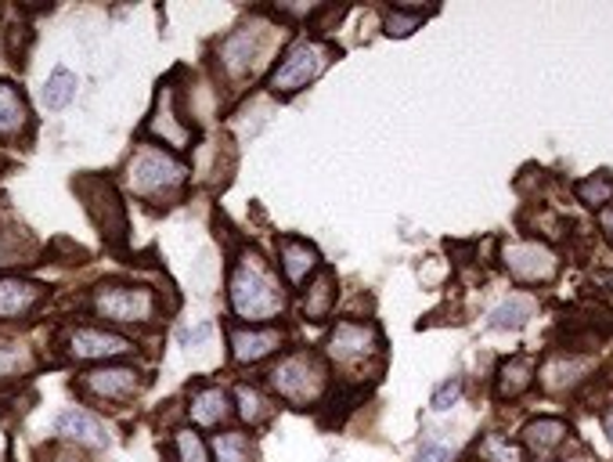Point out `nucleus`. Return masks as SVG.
<instances>
[{"mask_svg": "<svg viewBox=\"0 0 613 462\" xmlns=\"http://www.w3.org/2000/svg\"><path fill=\"white\" fill-rule=\"evenodd\" d=\"M228 303L235 319L242 322H271L282 319V311H286V289H282L278 275L271 272L267 261L257 250H246L232 264Z\"/></svg>", "mask_w": 613, "mask_h": 462, "instance_id": "nucleus-1", "label": "nucleus"}, {"mask_svg": "<svg viewBox=\"0 0 613 462\" xmlns=\"http://www.w3.org/2000/svg\"><path fill=\"white\" fill-rule=\"evenodd\" d=\"M188 182V166L159 145H141L127 163V188L145 202H174Z\"/></svg>", "mask_w": 613, "mask_h": 462, "instance_id": "nucleus-2", "label": "nucleus"}, {"mask_svg": "<svg viewBox=\"0 0 613 462\" xmlns=\"http://www.w3.org/2000/svg\"><path fill=\"white\" fill-rule=\"evenodd\" d=\"M336 59V48L325 40H314V37H300L292 48L282 54V62L271 70L267 76V87L275 98H292L300 95L303 87H311L317 76H322L328 65Z\"/></svg>", "mask_w": 613, "mask_h": 462, "instance_id": "nucleus-3", "label": "nucleus"}, {"mask_svg": "<svg viewBox=\"0 0 613 462\" xmlns=\"http://www.w3.org/2000/svg\"><path fill=\"white\" fill-rule=\"evenodd\" d=\"M267 376H271V387L278 390V398L297 404V409L317 404L325 398V387H328V369H325L322 358L311 354V351L286 354L275 369L267 372Z\"/></svg>", "mask_w": 613, "mask_h": 462, "instance_id": "nucleus-4", "label": "nucleus"}, {"mask_svg": "<svg viewBox=\"0 0 613 462\" xmlns=\"http://www.w3.org/2000/svg\"><path fill=\"white\" fill-rule=\"evenodd\" d=\"M98 319L105 322H123V325H145L155 319L159 303L149 286H127V282H105L90 297Z\"/></svg>", "mask_w": 613, "mask_h": 462, "instance_id": "nucleus-5", "label": "nucleus"}, {"mask_svg": "<svg viewBox=\"0 0 613 462\" xmlns=\"http://www.w3.org/2000/svg\"><path fill=\"white\" fill-rule=\"evenodd\" d=\"M328 362L339 369H361L372 358H383V333L372 322H339L325 340Z\"/></svg>", "mask_w": 613, "mask_h": 462, "instance_id": "nucleus-6", "label": "nucleus"}, {"mask_svg": "<svg viewBox=\"0 0 613 462\" xmlns=\"http://www.w3.org/2000/svg\"><path fill=\"white\" fill-rule=\"evenodd\" d=\"M84 394L98 401H130L145 387V376L134 365H101L79 376Z\"/></svg>", "mask_w": 613, "mask_h": 462, "instance_id": "nucleus-7", "label": "nucleus"}, {"mask_svg": "<svg viewBox=\"0 0 613 462\" xmlns=\"http://www.w3.org/2000/svg\"><path fill=\"white\" fill-rule=\"evenodd\" d=\"M502 261L509 267V275L520 282H549L555 275V267H560L549 246H538V242H509Z\"/></svg>", "mask_w": 613, "mask_h": 462, "instance_id": "nucleus-8", "label": "nucleus"}, {"mask_svg": "<svg viewBox=\"0 0 613 462\" xmlns=\"http://www.w3.org/2000/svg\"><path fill=\"white\" fill-rule=\"evenodd\" d=\"M130 351L134 344L127 336L109 329H76L70 336V358H76V362H112V358H123Z\"/></svg>", "mask_w": 613, "mask_h": 462, "instance_id": "nucleus-9", "label": "nucleus"}, {"mask_svg": "<svg viewBox=\"0 0 613 462\" xmlns=\"http://www.w3.org/2000/svg\"><path fill=\"white\" fill-rule=\"evenodd\" d=\"M149 134H155L159 141L170 145V149H191V138H196V130L188 127L185 120L177 116L174 109V87L163 84V91L155 98V109H152V120H149Z\"/></svg>", "mask_w": 613, "mask_h": 462, "instance_id": "nucleus-10", "label": "nucleus"}, {"mask_svg": "<svg viewBox=\"0 0 613 462\" xmlns=\"http://www.w3.org/2000/svg\"><path fill=\"white\" fill-rule=\"evenodd\" d=\"M228 344H232V358L238 365H257L271 358L275 351H282V344H286V336L282 329H253V325H235L228 333Z\"/></svg>", "mask_w": 613, "mask_h": 462, "instance_id": "nucleus-11", "label": "nucleus"}, {"mask_svg": "<svg viewBox=\"0 0 613 462\" xmlns=\"http://www.w3.org/2000/svg\"><path fill=\"white\" fill-rule=\"evenodd\" d=\"M278 267L286 275L289 286H303L317 267H322V257L306 239H297V235H282L278 239Z\"/></svg>", "mask_w": 613, "mask_h": 462, "instance_id": "nucleus-12", "label": "nucleus"}, {"mask_svg": "<svg viewBox=\"0 0 613 462\" xmlns=\"http://www.w3.org/2000/svg\"><path fill=\"white\" fill-rule=\"evenodd\" d=\"M43 286L18 275H0V319H26L40 308L43 300Z\"/></svg>", "mask_w": 613, "mask_h": 462, "instance_id": "nucleus-13", "label": "nucleus"}, {"mask_svg": "<svg viewBox=\"0 0 613 462\" xmlns=\"http://www.w3.org/2000/svg\"><path fill=\"white\" fill-rule=\"evenodd\" d=\"M257 54H260V26L235 29L232 37L221 43V65L228 70L232 80H238V76H246L253 70Z\"/></svg>", "mask_w": 613, "mask_h": 462, "instance_id": "nucleus-14", "label": "nucleus"}, {"mask_svg": "<svg viewBox=\"0 0 613 462\" xmlns=\"http://www.w3.org/2000/svg\"><path fill=\"white\" fill-rule=\"evenodd\" d=\"M54 434H62L65 441H76V445H87V448H105L109 445L105 426H101L95 415L84 412V409H65L59 420H54Z\"/></svg>", "mask_w": 613, "mask_h": 462, "instance_id": "nucleus-15", "label": "nucleus"}, {"mask_svg": "<svg viewBox=\"0 0 613 462\" xmlns=\"http://www.w3.org/2000/svg\"><path fill=\"white\" fill-rule=\"evenodd\" d=\"M188 415H191V423L207 426V430L221 426V423L232 415V398H228V390H224V387H199V390L188 398Z\"/></svg>", "mask_w": 613, "mask_h": 462, "instance_id": "nucleus-16", "label": "nucleus"}, {"mask_svg": "<svg viewBox=\"0 0 613 462\" xmlns=\"http://www.w3.org/2000/svg\"><path fill=\"white\" fill-rule=\"evenodd\" d=\"M333 308H336V275L328 272V267H322V272L306 282L300 311H303V319H311V322H328Z\"/></svg>", "mask_w": 613, "mask_h": 462, "instance_id": "nucleus-17", "label": "nucleus"}, {"mask_svg": "<svg viewBox=\"0 0 613 462\" xmlns=\"http://www.w3.org/2000/svg\"><path fill=\"white\" fill-rule=\"evenodd\" d=\"M29 127V105L15 84H0V138H18Z\"/></svg>", "mask_w": 613, "mask_h": 462, "instance_id": "nucleus-18", "label": "nucleus"}, {"mask_svg": "<svg viewBox=\"0 0 613 462\" xmlns=\"http://www.w3.org/2000/svg\"><path fill=\"white\" fill-rule=\"evenodd\" d=\"M530 383H535V365H530V358H509V362L498 365L495 394L502 401H513L524 390H530Z\"/></svg>", "mask_w": 613, "mask_h": 462, "instance_id": "nucleus-19", "label": "nucleus"}, {"mask_svg": "<svg viewBox=\"0 0 613 462\" xmlns=\"http://www.w3.org/2000/svg\"><path fill=\"white\" fill-rule=\"evenodd\" d=\"M566 434H571V426H566L563 420H535V423H527L524 445H527V452L549 455L552 448H560L566 441Z\"/></svg>", "mask_w": 613, "mask_h": 462, "instance_id": "nucleus-20", "label": "nucleus"}, {"mask_svg": "<svg viewBox=\"0 0 613 462\" xmlns=\"http://www.w3.org/2000/svg\"><path fill=\"white\" fill-rule=\"evenodd\" d=\"M235 409H238V415H242V423L249 426V430H253V426H264L271 420V412H275L264 394H260L257 387H249V383H238L235 387Z\"/></svg>", "mask_w": 613, "mask_h": 462, "instance_id": "nucleus-21", "label": "nucleus"}, {"mask_svg": "<svg viewBox=\"0 0 613 462\" xmlns=\"http://www.w3.org/2000/svg\"><path fill=\"white\" fill-rule=\"evenodd\" d=\"M213 462H260L257 459V448L249 441L246 434H217L213 437Z\"/></svg>", "mask_w": 613, "mask_h": 462, "instance_id": "nucleus-22", "label": "nucleus"}, {"mask_svg": "<svg viewBox=\"0 0 613 462\" xmlns=\"http://www.w3.org/2000/svg\"><path fill=\"white\" fill-rule=\"evenodd\" d=\"M76 87H79V80H76V73H70V70H54L51 76H48V84H43V105H48L51 112H59V109H65V105H73V98H76Z\"/></svg>", "mask_w": 613, "mask_h": 462, "instance_id": "nucleus-23", "label": "nucleus"}, {"mask_svg": "<svg viewBox=\"0 0 613 462\" xmlns=\"http://www.w3.org/2000/svg\"><path fill=\"white\" fill-rule=\"evenodd\" d=\"M530 319H535V300L527 297H513L505 303H498V308L491 311V329H520V325H527Z\"/></svg>", "mask_w": 613, "mask_h": 462, "instance_id": "nucleus-24", "label": "nucleus"}, {"mask_svg": "<svg viewBox=\"0 0 613 462\" xmlns=\"http://www.w3.org/2000/svg\"><path fill=\"white\" fill-rule=\"evenodd\" d=\"M476 455L480 462H524V448L513 445L502 434H487L480 445H476Z\"/></svg>", "mask_w": 613, "mask_h": 462, "instance_id": "nucleus-25", "label": "nucleus"}, {"mask_svg": "<svg viewBox=\"0 0 613 462\" xmlns=\"http://www.w3.org/2000/svg\"><path fill=\"white\" fill-rule=\"evenodd\" d=\"M588 369H592L588 362H574V358H571V362H552L549 369H545L541 379H545V387H549V390H566V387H574V383L581 379Z\"/></svg>", "mask_w": 613, "mask_h": 462, "instance_id": "nucleus-26", "label": "nucleus"}, {"mask_svg": "<svg viewBox=\"0 0 613 462\" xmlns=\"http://www.w3.org/2000/svg\"><path fill=\"white\" fill-rule=\"evenodd\" d=\"M33 369V354L26 344H0V379L22 376Z\"/></svg>", "mask_w": 613, "mask_h": 462, "instance_id": "nucleus-27", "label": "nucleus"}, {"mask_svg": "<svg viewBox=\"0 0 613 462\" xmlns=\"http://www.w3.org/2000/svg\"><path fill=\"white\" fill-rule=\"evenodd\" d=\"M577 199L588 202V207H599V210H606L610 202H613V177L606 174H596V177H588V182L577 185Z\"/></svg>", "mask_w": 613, "mask_h": 462, "instance_id": "nucleus-28", "label": "nucleus"}, {"mask_svg": "<svg viewBox=\"0 0 613 462\" xmlns=\"http://www.w3.org/2000/svg\"><path fill=\"white\" fill-rule=\"evenodd\" d=\"M174 448H177V462H213L207 441L196 430H177Z\"/></svg>", "mask_w": 613, "mask_h": 462, "instance_id": "nucleus-29", "label": "nucleus"}, {"mask_svg": "<svg viewBox=\"0 0 613 462\" xmlns=\"http://www.w3.org/2000/svg\"><path fill=\"white\" fill-rule=\"evenodd\" d=\"M418 26H423V15H418V11H404V8H393L383 22L386 37H412Z\"/></svg>", "mask_w": 613, "mask_h": 462, "instance_id": "nucleus-30", "label": "nucleus"}, {"mask_svg": "<svg viewBox=\"0 0 613 462\" xmlns=\"http://www.w3.org/2000/svg\"><path fill=\"white\" fill-rule=\"evenodd\" d=\"M459 398H462V379H448V383H440V387L434 390V409H437V412H448Z\"/></svg>", "mask_w": 613, "mask_h": 462, "instance_id": "nucleus-31", "label": "nucleus"}, {"mask_svg": "<svg viewBox=\"0 0 613 462\" xmlns=\"http://www.w3.org/2000/svg\"><path fill=\"white\" fill-rule=\"evenodd\" d=\"M210 336H213V325L202 322V325H196V329H180V333H177V344L188 347V351H191V347H202V344H207Z\"/></svg>", "mask_w": 613, "mask_h": 462, "instance_id": "nucleus-32", "label": "nucleus"}, {"mask_svg": "<svg viewBox=\"0 0 613 462\" xmlns=\"http://www.w3.org/2000/svg\"><path fill=\"white\" fill-rule=\"evenodd\" d=\"M415 462H451V448L448 445H437V441H426L418 448Z\"/></svg>", "mask_w": 613, "mask_h": 462, "instance_id": "nucleus-33", "label": "nucleus"}, {"mask_svg": "<svg viewBox=\"0 0 613 462\" xmlns=\"http://www.w3.org/2000/svg\"><path fill=\"white\" fill-rule=\"evenodd\" d=\"M599 224H603V235L613 242V207H606L603 213H599Z\"/></svg>", "mask_w": 613, "mask_h": 462, "instance_id": "nucleus-34", "label": "nucleus"}, {"mask_svg": "<svg viewBox=\"0 0 613 462\" xmlns=\"http://www.w3.org/2000/svg\"><path fill=\"white\" fill-rule=\"evenodd\" d=\"M603 426H606V434H610V445H613V409H606V415H603Z\"/></svg>", "mask_w": 613, "mask_h": 462, "instance_id": "nucleus-35", "label": "nucleus"}]
</instances>
